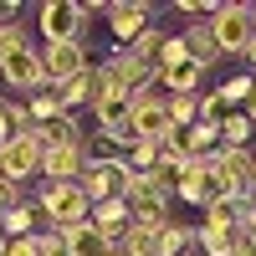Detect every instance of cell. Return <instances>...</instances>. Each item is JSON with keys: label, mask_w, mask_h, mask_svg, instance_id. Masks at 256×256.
<instances>
[{"label": "cell", "mask_w": 256, "mask_h": 256, "mask_svg": "<svg viewBox=\"0 0 256 256\" xmlns=\"http://www.w3.org/2000/svg\"><path fill=\"white\" fill-rule=\"evenodd\" d=\"M180 62H190V56H184V41H180V31H164V46H159V56H154V72H164V67H180Z\"/></svg>", "instance_id": "4316f807"}, {"label": "cell", "mask_w": 256, "mask_h": 256, "mask_svg": "<svg viewBox=\"0 0 256 256\" xmlns=\"http://www.w3.org/2000/svg\"><path fill=\"white\" fill-rule=\"evenodd\" d=\"M20 134H31V118L20 113L16 98H0V148H6L10 138H20Z\"/></svg>", "instance_id": "ffe728a7"}, {"label": "cell", "mask_w": 256, "mask_h": 256, "mask_svg": "<svg viewBox=\"0 0 256 256\" xmlns=\"http://www.w3.org/2000/svg\"><path fill=\"white\" fill-rule=\"evenodd\" d=\"M190 256H195V251H190Z\"/></svg>", "instance_id": "60d3db41"}, {"label": "cell", "mask_w": 256, "mask_h": 256, "mask_svg": "<svg viewBox=\"0 0 256 256\" xmlns=\"http://www.w3.org/2000/svg\"><path fill=\"white\" fill-rule=\"evenodd\" d=\"M20 195H26V190H20V184H10L6 174H0V210H6V205H16Z\"/></svg>", "instance_id": "d6a6232c"}, {"label": "cell", "mask_w": 256, "mask_h": 256, "mask_svg": "<svg viewBox=\"0 0 256 256\" xmlns=\"http://www.w3.org/2000/svg\"><path fill=\"white\" fill-rule=\"evenodd\" d=\"M164 118H169V128H190L200 118V108H195V98H169L164 92Z\"/></svg>", "instance_id": "484cf974"}, {"label": "cell", "mask_w": 256, "mask_h": 256, "mask_svg": "<svg viewBox=\"0 0 256 256\" xmlns=\"http://www.w3.org/2000/svg\"><path fill=\"white\" fill-rule=\"evenodd\" d=\"M88 159H92L88 148H41V169H36V174L46 180V184H67V180L82 174Z\"/></svg>", "instance_id": "5bb4252c"}, {"label": "cell", "mask_w": 256, "mask_h": 256, "mask_svg": "<svg viewBox=\"0 0 256 256\" xmlns=\"http://www.w3.org/2000/svg\"><path fill=\"white\" fill-rule=\"evenodd\" d=\"M88 10H82V0H46V6L36 10V26L41 36H46V46H56V41H82L88 46Z\"/></svg>", "instance_id": "3957f363"}, {"label": "cell", "mask_w": 256, "mask_h": 256, "mask_svg": "<svg viewBox=\"0 0 256 256\" xmlns=\"http://www.w3.org/2000/svg\"><path fill=\"white\" fill-rule=\"evenodd\" d=\"M36 205H41V216H46V226L52 230H77V226H88V216H92V200L82 195V184L77 180H67V184H41L36 190Z\"/></svg>", "instance_id": "6da1fadb"}, {"label": "cell", "mask_w": 256, "mask_h": 256, "mask_svg": "<svg viewBox=\"0 0 256 256\" xmlns=\"http://www.w3.org/2000/svg\"><path fill=\"white\" fill-rule=\"evenodd\" d=\"M20 0H0V26H20Z\"/></svg>", "instance_id": "1f68e13d"}, {"label": "cell", "mask_w": 256, "mask_h": 256, "mask_svg": "<svg viewBox=\"0 0 256 256\" xmlns=\"http://www.w3.org/2000/svg\"><path fill=\"white\" fill-rule=\"evenodd\" d=\"M108 256H128V251H123V246H108Z\"/></svg>", "instance_id": "f35d334b"}, {"label": "cell", "mask_w": 256, "mask_h": 256, "mask_svg": "<svg viewBox=\"0 0 256 256\" xmlns=\"http://www.w3.org/2000/svg\"><path fill=\"white\" fill-rule=\"evenodd\" d=\"M159 46H164V31H159V26H144V31H138V36H134V41H128V46H123V52H134L138 62H148V67H154Z\"/></svg>", "instance_id": "cb8c5ba5"}, {"label": "cell", "mask_w": 256, "mask_h": 256, "mask_svg": "<svg viewBox=\"0 0 256 256\" xmlns=\"http://www.w3.org/2000/svg\"><path fill=\"white\" fill-rule=\"evenodd\" d=\"M0 256H41V236H6Z\"/></svg>", "instance_id": "f1b7e54d"}, {"label": "cell", "mask_w": 256, "mask_h": 256, "mask_svg": "<svg viewBox=\"0 0 256 256\" xmlns=\"http://www.w3.org/2000/svg\"><path fill=\"white\" fill-rule=\"evenodd\" d=\"M251 134H256V128H251L241 113H226V118H220V144H226V148H251Z\"/></svg>", "instance_id": "603a6c76"}, {"label": "cell", "mask_w": 256, "mask_h": 256, "mask_svg": "<svg viewBox=\"0 0 256 256\" xmlns=\"http://www.w3.org/2000/svg\"><path fill=\"white\" fill-rule=\"evenodd\" d=\"M20 46H31L26 31H20V26H0V62H6L10 52H20Z\"/></svg>", "instance_id": "f546056e"}, {"label": "cell", "mask_w": 256, "mask_h": 256, "mask_svg": "<svg viewBox=\"0 0 256 256\" xmlns=\"http://www.w3.org/2000/svg\"><path fill=\"white\" fill-rule=\"evenodd\" d=\"M41 220H46V216H41L36 195H20L16 205L0 210V236H36V226H41Z\"/></svg>", "instance_id": "9a60e30c"}, {"label": "cell", "mask_w": 256, "mask_h": 256, "mask_svg": "<svg viewBox=\"0 0 256 256\" xmlns=\"http://www.w3.org/2000/svg\"><path fill=\"white\" fill-rule=\"evenodd\" d=\"M144 180H148V184H154V190H159V195H164V200H174V195H180V180H184V164H169V159H159V164H154V169H148V174H144Z\"/></svg>", "instance_id": "44dd1931"}, {"label": "cell", "mask_w": 256, "mask_h": 256, "mask_svg": "<svg viewBox=\"0 0 256 256\" xmlns=\"http://www.w3.org/2000/svg\"><path fill=\"white\" fill-rule=\"evenodd\" d=\"M128 164H123V154H92L88 164H82V174H77V184H82V195H88L92 205L98 200H123L128 195Z\"/></svg>", "instance_id": "7a4b0ae2"}, {"label": "cell", "mask_w": 256, "mask_h": 256, "mask_svg": "<svg viewBox=\"0 0 256 256\" xmlns=\"http://www.w3.org/2000/svg\"><path fill=\"white\" fill-rule=\"evenodd\" d=\"M251 88H256V77H251V72H236V77H226L216 92L226 98V108H230V113H241V102H246V92H251Z\"/></svg>", "instance_id": "d4e9b609"}, {"label": "cell", "mask_w": 256, "mask_h": 256, "mask_svg": "<svg viewBox=\"0 0 256 256\" xmlns=\"http://www.w3.org/2000/svg\"><path fill=\"white\" fill-rule=\"evenodd\" d=\"M236 256H256V251H251V246H246V241H241V246H236Z\"/></svg>", "instance_id": "8d00e7d4"}, {"label": "cell", "mask_w": 256, "mask_h": 256, "mask_svg": "<svg viewBox=\"0 0 256 256\" xmlns=\"http://www.w3.org/2000/svg\"><path fill=\"white\" fill-rule=\"evenodd\" d=\"M36 56H41V77H46L52 88H67L72 77H82V72L92 67L82 41H56V46H41Z\"/></svg>", "instance_id": "8992f818"}, {"label": "cell", "mask_w": 256, "mask_h": 256, "mask_svg": "<svg viewBox=\"0 0 256 256\" xmlns=\"http://www.w3.org/2000/svg\"><path fill=\"white\" fill-rule=\"evenodd\" d=\"M123 164H128V174H148V169L159 164V148H154V144H134V148L123 154Z\"/></svg>", "instance_id": "83f0119b"}, {"label": "cell", "mask_w": 256, "mask_h": 256, "mask_svg": "<svg viewBox=\"0 0 256 256\" xmlns=\"http://www.w3.org/2000/svg\"><path fill=\"white\" fill-rule=\"evenodd\" d=\"M67 251L72 256H108V241L98 236V226H77V230H67Z\"/></svg>", "instance_id": "7402d4cb"}, {"label": "cell", "mask_w": 256, "mask_h": 256, "mask_svg": "<svg viewBox=\"0 0 256 256\" xmlns=\"http://www.w3.org/2000/svg\"><path fill=\"white\" fill-rule=\"evenodd\" d=\"M246 62H251V77H256V36H251V46H246Z\"/></svg>", "instance_id": "e575fe53"}, {"label": "cell", "mask_w": 256, "mask_h": 256, "mask_svg": "<svg viewBox=\"0 0 256 256\" xmlns=\"http://www.w3.org/2000/svg\"><path fill=\"white\" fill-rule=\"evenodd\" d=\"M20 113L31 118V128H36L41 118H56V113H62V92L52 88V82H41L36 92H26V102H20Z\"/></svg>", "instance_id": "d6986e66"}, {"label": "cell", "mask_w": 256, "mask_h": 256, "mask_svg": "<svg viewBox=\"0 0 256 256\" xmlns=\"http://www.w3.org/2000/svg\"><path fill=\"white\" fill-rule=\"evenodd\" d=\"M31 138L41 148H88V134H82L77 113H56V118H41L31 128Z\"/></svg>", "instance_id": "8fae6325"}, {"label": "cell", "mask_w": 256, "mask_h": 256, "mask_svg": "<svg viewBox=\"0 0 256 256\" xmlns=\"http://www.w3.org/2000/svg\"><path fill=\"white\" fill-rule=\"evenodd\" d=\"M128 123H134L138 144H159V138L174 134L169 118H164V92H159V88H148V92H138L134 102H128Z\"/></svg>", "instance_id": "52a82bcc"}, {"label": "cell", "mask_w": 256, "mask_h": 256, "mask_svg": "<svg viewBox=\"0 0 256 256\" xmlns=\"http://www.w3.org/2000/svg\"><path fill=\"white\" fill-rule=\"evenodd\" d=\"M0 246H6V236H0Z\"/></svg>", "instance_id": "ab89813d"}, {"label": "cell", "mask_w": 256, "mask_h": 256, "mask_svg": "<svg viewBox=\"0 0 256 256\" xmlns=\"http://www.w3.org/2000/svg\"><path fill=\"white\" fill-rule=\"evenodd\" d=\"M205 26H210V36H216L220 56H246V46H251V16H246L241 0H226V6H216V16H210Z\"/></svg>", "instance_id": "5b68a950"}, {"label": "cell", "mask_w": 256, "mask_h": 256, "mask_svg": "<svg viewBox=\"0 0 256 256\" xmlns=\"http://www.w3.org/2000/svg\"><path fill=\"white\" fill-rule=\"evenodd\" d=\"M180 41H184V56L195 62L200 72H210V67L220 62V46H216V36H210V26H205V20L184 26V31H180Z\"/></svg>", "instance_id": "2e32d148"}, {"label": "cell", "mask_w": 256, "mask_h": 256, "mask_svg": "<svg viewBox=\"0 0 256 256\" xmlns=\"http://www.w3.org/2000/svg\"><path fill=\"white\" fill-rule=\"evenodd\" d=\"M195 251V230L180 226V220H164L154 230V256H190Z\"/></svg>", "instance_id": "e0dca14e"}, {"label": "cell", "mask_w": 256, "mask_h": 256, "mask_svg": "<svg viewBox=\"0 0 256 256\" xmlns=\"http://www.w3.org/2000/svg\"><path fill=\"white\" fill-rule=\"evenodd\" d=\"M98 67H102V82H108L113 98H128V102H134L138 92L154 88V67H148V62H138L134 52H123V46H118L113 56H102Z\"/></svg>", "instance_id": "277c9868"}, {"label": "cell", "mask_w": 256, "mask_h": 256, "mask_svg": "<svg viewBox=\"0 0 256 256\" xmlns=\"http://www.w3.org/2000/svg\"><path fill=\"white\" fill-rule=\"evenodd\" d=\"M241 118L256 128V88H251V92H246V102H241Z\"/></svg>", "instance_id": "836d02e7"}, {"label": "cell", "mask_w": 256, "mask_h": 256, "mask_svg": "<svg viewBox=\"0 0 256 256\" xmlns=\"http://www.w3.org/2000/svg\"><path fill=\"white\" fill-rule=\"evenodd\" d=\"M62 92V113H92V102L108 92V82H102V67H88L82 77H72L67 88H56Z\"/></svg>", "instance_id": "7c38bea8"}, {"label": "cell", "mask_w": 256, "mask_h": 256, "mask_svg": "<svg viewBox=\"0 0 256 256\" xmlns=\"http://www.w3.org/2000/svg\"><path fill=\"white\" fill-rule=\"evenodd\" d=\"M241 236L236 230H220V226H200L195 230V256H236Z\"/></svg>", "instance_id": "ac0fdd59"}, {"label": "cell", "mask_w": 256, "mask_h": 256, "mask_svg": "<svg viewBox=\"0 0 256 256\" xmlns=\"http://www.w3.org/2000/svg\"><path fill=\"white\" fill-rule=\"evenodd\" d=\"M251 195H256V159H251Z\"/></svg>", "instance_id": "74e56055"}, {"label": "cell", "mask_w": 256, "mask_h": 256, "mask_svg": "<svg viewBox=\"0 0 256 256\" xmlns=\"http://www.w3.org/2000/svg\"><path fill=\"white\" fill-rule=\"evenodd\" d=\"M36 169H41V144L31 134H20V138H10L6 148H0V174H6L10 184L26 190V180H36Z\"/></svg>", "instance_id": "30bf717a"}, {"label": "cell", "mask_w": 256, "mask_h": 256, "mask_svg": "<svg viewBox=\"0 0 256 256\" xmlns=\"http://www.w3.org/2000/svg\"><path fill=\"white\" fill-rule=\"evenodd\" d=\"M0 77H6L16 92H36L41 82H46V77H41V56H36V46H20V52H10L6 62H0Z\"/></svg>", "instance_id": "4fadbf2b"}, {"label": "cell", "mask_w": 256, "mask_h": 256, "mask_svg": "<svg viewBox=\"0 0 256 256\" xmlns=\"http://www.w3.org/2000/svg\"><path fill=\"white\" fill-rule=\"evenodd\" d=\"M174 200L200 205V210H210L216 200H226V184L216 180L210 159H190V164H184V180H180V195H174Z\"/></svg>", "instance_id": "ba28073f"}, {"label": "cell", "mask_w": 256, "mask_h": 256, "mask_svg": "<svg viewBox=\"0 0 256 256\" xmlns=\"http://www.w3.org/2000/svg\"><path fill=\"white\" fill-rule=\"evenodd\" d=\"M41 256H72L67 236H62V230H46V236H41Z\"/></svg>", "instance_id": "4dcf8cb0"}, {"label": "cell", "mask_w": 256, "mask_h": 256, "mask_svg": "<svg viewBox=\"0 0 256 256\" xmlns=\"http://www.w3.org/2000/svg\"><path fill=\"white\" fill-rule=\"evenodd\" d=\"M102 16H108V36L118 41V46H128V41L154 20V6H148V0H108Z\"/></svg>", "instance_id": "9c48e42d"}, {"label": "cell", "mask_w": 256, "mask_h": 256, "mask_svg": "<svg viewBox=\"0 0 256 256\" xmlns=\"http://www.w3.org/2000/svg\"><path fill=\"white\" fill-rule=\"evenodd\" d=\"M246 16H251V36H256V6H246Z\"/></svg>", "instance_id": "d590c367"}]
</instances>
